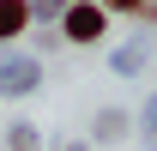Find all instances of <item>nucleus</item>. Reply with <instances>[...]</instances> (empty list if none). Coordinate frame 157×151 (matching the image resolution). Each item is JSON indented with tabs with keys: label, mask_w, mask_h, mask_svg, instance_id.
Here are the masks:
<instances>
[{
	"label": "nucleus",
	"mask_w": 157,
	"mask_h": 151,
	"mask_svg": "<svg viewBox=\"0 0 157 151\" xmlns=\"http://www.w3.org/2000/svg\"><path fill=\"white\" fill-rule=\"evenodd\" d=\"M67 30H73L78 42H91V37L103 30V12H97V6H73V18H67Z\"/></svg>",
	"instance_id": "1"
},
{
	"label": "nucleus",
	"mask_w": 157,
	"mask_h": 151,
	"mask_svg": "<svg viewBox=\"0 0 157 151\" xmlns=\"http://www.w3.org/2000/svg\"><path fill=\"white\" fill-rule=\"evenodd\" d=\"M24 85H36V60H12L0 73V91H24Z\"/></svg>",
	"instance_id": "2"
},
{
	"label": "nucleus",
	"mask_w": 157,
	"mask_h": 151,
	"mask_svg": "<svg viewBox=\"0 0 157 151\" xmlns=\"http://www.w3.org/2000/svg\"><path fill=\"white\" fill-rule=\"evenodd\" d=\"M24 12H30L24 0H0V37H12V30L24 24Z\"/></svg>",
	"instance_id": "3"
},
{
	"label": "nucleus",
	"mask_w": 157,
	"mask_h": 151,
	"mask_svg": "<svg viewBox=\"0 0 157 151\" xmlns=\"http://www.w3.org/2000/svg\"><path fill=\"white\" fill-rule=\"evenodd\" d=\"M109 6H145V0H109Z\"/></svg>",
	"instance_id": "4"
},
{
	"label": "nucleus",
	"mask_w": 157,
	"mask_h": 151,
	"mask_svg": "<svg viewBox=\"0 0 157 151\" xmlns=\"http://www.w3.org/2000/svg\"><path fill=\"white\" fill-rule=\"evenodd\" d=\"M145 127H151V133H157V103H151V121H145Z\"/></svg>",
	"instance_id": "5"
}]
</instances>
